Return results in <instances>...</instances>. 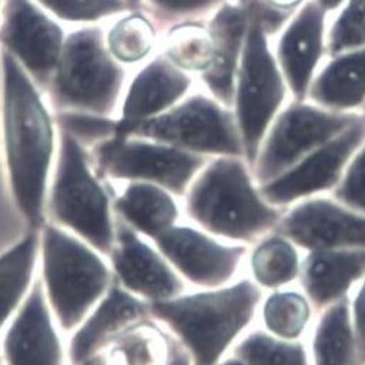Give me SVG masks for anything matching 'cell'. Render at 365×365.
<instances>
[{
  "mask_svg": "<svg viewBox=\"0 0 365 365\" xmlns=\"http://www.w3.org/2000/svg\"><path fill=\"white\" fill-rule=\"evenodd\" d=\"M5 149L11 191L35 230L45 222L53 158V130L32 84L5 53Z\"/></svg>",
  "mask_w": 365,
  "mask_h": 365,
  "instance_id": "6da1fadb",
  "label": "cell"
},
{
  "mask_svg": "<svg viewBox=\"0 0 365 365\" xmlns=\"http://www.w3.org/2000/svg\"><path fill=\"white\" fill-rule=\"evenodd\" d=\"M247 12V29L235 80L232 111L237 120L245 160L253 169L263 139L287 98V84L270 48L290 12L266 0H238Z\"/></svg>",
  "mask_w": 365,
  "mask_h": 365,
  "instance_id": "7a4b0ae2",
  "label": "cell"
},
{
  "mask_svg": "<svg viewBox=\"0 0 365 365\" xmlns=\"http://www.w3.org/2000/svg\"><path fill=\"white\" fill-rule=\"evenodd\" d=\"M187 212L205 231L240 242L274 232L284 212L255 187L252 169L238 156H218L202 168L187 194Z\"/></svg>",
  "mask_w": 365,
  "mask_h": 365,
  "instance_id": "3957f363",
  "label": "cell"
},
{
  "mask_svg": "<svg viewBox=\"0 0 365 365\" xmlns=\"http://www.w3.org/2000/svg\"><path fill=\"white\" fill-rule=\"evenodd\" d=\"M262 292L241 280L195 294L150 302L149 314L182 342L192 365H218L224 352L255 318Z\"/></svg>",
  "mask_w": 365,
  "mask_h": 365,
  "instance_id": "277c9868",
  "label": "cell"
},
{
  "mask_svg": "<svg viewBox=\"0 0 365 365\" xmlns=\"http://www.w3.org/2000/svg\"><path fill=\"white\" fill-rule=\"evenodd\" d=\"M39 232L41 282L58 327L73 332L111 287L104 255L51 221Z\"/></svg>",
  "mask_w": 365,
  "mask_h": 365,
  "instance_id": "5b68a950",
  "label": "cell"
},
{
  "mask_svg": "<svg viewBox=\"0 0 365 365\" xmlns=\"http://www.w3.org/2000/svg\"><path fill=\"white\" fill-rule=\"evenodd\" d=\"M46 211L51 222L76 234L108 256L115 240L110 198L93 173L77 139L63 136L55 173L49 180Z\"/></svg>",
  "mask_w": 365,
  "mask_h": 365,
  "instance_id": "8992f818",
  "label": "cell"
},
{
  "mask_svg": "<svg viewBox=\"0 0 365 365\" xmlns=\"http://www.w3.org/2000/svg\"><path fill=\"white\" fill-rule=\"evenodd\" d=\"M142 138L201 156L245 158L232 108L212 96L188 94L165 113L140 121L123 138Z\"/></svg>",
  "mask_w": 365,
  "mask_h": 365,
  "instance_id": "52a82bcc",
  "label": "cell"
},
{
  "mask_svg": "<svg viewBox=\"0 0 365 365\" xmlns=\"http://www.w3.org/2000/svg\"><path fill=\"white\" fill-rule=\"evenodd\" d=\"M362 115V113L327 110L307 100H293L274 117L260 146L252 169L259 187L269 184L303 158L334 140Z\"/></svg>",
  "mask_w": 365,
  "mask_h": 365,
  "instance_id": "ba28073f",
  "label": "cell"
},
{
  "mask_svg": "<svg viewBox=\"0 0 365 365\" xmlns=\"http://www.w3.org/2000/svg\"><path fill=\"white\" fill-rule=\"evenodd\" d=\"M98 162L114 179L149 182L184 197L208 159L149 139L113 136L98 149Z\"/></svg>",
  "mask_w": 365,
  "mask_h": 365,
  "instance_id": "9c48e42d",
  "label": "cell"
},
{
  "mask_svg": "<svg viewBox=\"0 0 365 365\" xmlns=\"http://www.w3.org/2000/svg\"><path fill=\"white\" fill-rule=\"evenodd\" d=\"M121 81L123 71L104 51L97 31H83L68 39L56 77V90L64 103L106 113L113 107Z\"/></svg>",
  "mask_w": 365,
  "mask_h": 365,
  "instance_id": "30bf717a",
  "label": "cell"
},
{
  "mask_svg": "<svg viewBox=\"0 0 365 365\" xmlns=\"http://www.w3.org/2000/svg\"><path fill=\"white\" fill-rule=\"evenodd\" d=\"M365 143V115L329 143L303 158L283 175L259 187L263 198L279 208L334 190L355 152Z\"/></svg>",
  "mask_w": 365,
  "mask_h": 365,
  "instance_id": "8fae6325",
  "label": "cell"
},
{
  "mask_svg": "<svg viewBox=\"0 0 365 365\" xmlns=\"http://www.w3.org/2000/svg\"><path fill=\"white\" fill-rule=\"evenodd\" d=\"M274 232L308 252L365 249V215L338 201L308 198L283 215Z\"/></svg>",
  "mask_w": 365,
  "mask_h": 365,
  "instance_id": "7c38bea8",
  "label": "cell"
},
{
  "mask_svg": "<svg viewBox=\"0 0 365 365\" xmlns=\"http://www.w3.org/2000/svg\"><path fill=\"white\" fill-rule=\"evenodd\" d=\"M153 241L176 272L207 289L231 282L247 253L245 246H224L195 228L182 225H173Z\"/></svg>",
  "mask_w": 365,
  "mask_h": 365,
  "instance_id": "4fadbf2b",
  "label": "cell"
},
{
  "mask_svg": "<svg viewBox=\"0 0 365 365\" xmlns=\"http://www.w3.org/2000/svg\"><path fill=\"white\" fill-rule=\"evenodd\" d=\"M328 14L307 0L277 34L274 55L293 100L305 101L325 56Z\"/></svg>",
  "mask_w": 365,
  "mask_h": 365,
  "instance_id": "5bb4252c",
  "label": "cell"
},
{
  "mask_svg": "<svg viewBox=\"0 0 365 365\" xmlns=\"http://www.w3.org/2000/svg\"><path fill=\"white\" fill-rule=\"evenodd\" d=\"M39 277L4 335L5 365H66V352Z\"/></svg>",
  "mask_w": 365,
  "mask_h": 365,
  "instance_id": "9a60e30c",
  "label": "cell"
},
{
  "mask_svg": "<svg viewBox=\"0 0 365 365\" xmlns=\"http://www.w3.org/2000/svg\"><path fill=\"white\" fill-rule=\"evenodd\" d=\"M108 256L120 286L148 303L173 299L185 290L162 253L125 222L115 227V240Z\"/></svg>",
  "mask_w": 365,
  "mask_h": 365,
  "instance_id": "2e32d148",
  "label": "cell"
},
{
  "mask_svg": "<svg viewBox=\"0 0 365 365\" xmlns=\"http://www.w3.org/2000/svg\"><path fill=\"white\" fill-rule=\"evenodd\" d=\"M149 314L148 302L120 284L107 290L86 319L71 332L68 358L71 365H81L101 351L121 332L142 322Z\"/></svg>",
  "mask_w": 365,
  "mask_h": 365,
  "instance_id": "e0dca14e",
  "label": "cell"
},
{
  "mask_svg": "<svg viewBox=\"0 0 365 365\" xmlns=\"http://www.w3.org/2000/svg\"><path fill=\"white\" fill-rule=\"evenodd\" d=\"M192 76L178 68L165 53L155 58L135 78L117 123L115 136L123 138L143 120L159 115L190 94Z\"/></svg>",
  "mask_w": 365,
  "mask_h": 365,
  "instance_id": "ac0fdd59",
  "label": "cell"
},
{
  "mask_svg": "<svg viewBox=\"0 0 365 365\" xmlns=\"http://www.w3.org/2000/svg\"><path fill=\"white\" fill-rule=\"evenodd\" d=\"M214 41V61L200 76L207 93L225 107L232 108L235 80L247 29V12L238 0L224 4L208 21Z\"/></svg>",
  "mask_w": 365,
  "mask_h": 365,
  "instance_id": "d6986e66",
  "label": "cell"
},
{
  "mask_svg": "<svg viewBox=\"0 0 365 365\" xmlns=\"http://www.w3.org/2000/svg\"><path fill=\"white\" fill-rule=\"evenodd\" d=\"M2 39L38 76L48 74L59 61L63 32L28 0H8Z\"/></svg>",
  "mask_w": 365,
  "mask_h": 365,
  "instance_id": "ffe728a7",
  "label": "cell"
},
{
  "mask_svg": "<svg viewBox=\"0 0 365 365\" xmlns=\"http://www.w3.org/2000/svg\"><path fill=\"white\" fill-rule=\"evenodd\" d=\"M302 283L319 311L345 297L356 280L365 277V249L314 250L300 264Z\"/></svg>",
  "mask_w": 365,
  "mask_h": 365,
  "instance_id": "44dd1931",
  "label": "cell"
},
{
  "mask_svg": "<svg viewBox=\"0 0 365 365\" xmlns=\"http://www.w3.org/2000/svg\"><path fill=\"white\" fill-rule=\"evenodd\" d=\"M308 90L307 101L341 113L365 108V48L328 56Z\"/></svg>",
  "mask_w": 365,
  "mask_h": 365,
  "instance_id": "7402d4cb",
  "label": "cell"
},
{
  "mask_svg": "<svg viewBox=\"0 0 365 365\" xmlns=\"http://www.w3.org/2000/svg\"><path fill=\"white\" fill-rule=\"evenodd\" d=\"M114 208L125 224L152 240L176 225L179 217L172 194L149 182H129Z\"/></svg>",
  "mask_w": 365,
  "mask_h": 365,
  "instance_id": "603a6c76",
  "label": "cell"
},
{
  "mask_svg": "<svg viewBox=\"0 0 365 365\" xmlns=\"http://www.w3.org/2000/svg\"><path fill=\"white\" fill-rule=\"evenodd\" d=\"M39 263V232H29L0 255V332L28 296Z\"/></svg>",
  "mask_w": 365,
  "mask_h": 365,
  "instance_id": "cb8c5ba5",
  "label": "cell"
},
{
  "mask_svg": "<svg viewBox=\"0 0 365 365\" xmlns=\"http://www.w3.org/2000/svg\"><path fill=\"white\" fill-rule=\"evenodd\" d=\"M315 365H358L348 296L324 309L314 336Z\"/></svg>",
  "mask_w": 365,
  "mask_h": 365,
  "instance_id": "d4e9b609",
  "label": "cell"
},
{
  "mask_svg": "<svg viewBox=\"0 0 365 365\" xmlns=\"http://www.w3.org/2000/svg\"><path fill=\"white\" fill-rule=\"evenodd\" d=\"M104 352L108 365H168L172 338L145 321L121 332Z\"/></svg>",
  "mask_w": 365,
  "mask_h": 365,
  "instance_id": "484cf974",
  "label": "cell"
},
{
  "mask_svg": "<svg viewBox=\"0 0 365 365\" xmlns=\"http://www.w3.org/2000/svg\"><path fill=\"white\" fill-rule=\"evenodd\" d=\"M166 58L188 74H204L214 61V41L207 22H185L169 29L165 52Z\"/></svg>",
  "mask_w": 365,
  "mask_h": 365,
  "instance_id": "4316f807",
  "label": "cell"
},
{
  "mask_svg": "<svg viewBox=\"0 0 365 365\" xmlns=\"http://www.w3.org/2000/svg\"><path fill=\"white\" fill-rule=\"evenodd\" d=\"M256 282L267 289L289 284L300 274V262L294 245L279 232L260 241L252 255Z\"/></svg>",
  "mask_w": 365,
  "mask_h": 365,
  "instance_id": "83f0119b",
  "label": "cell"
},
{
  "mask_svg": "<svg viewBox=\"0 0 365 365\" xmlns=\"http://www.w3.org/2000/svg\"><path fill=\"white\" fill-rule=\"evenodd\" d=\"M235 358L245 365H309L303 344L260 331L238 344Z\"/></svg>",
  "mask_w": 365,
  "mask_h": 365,
  "instance_id": "f1b7e54d",
  "label": "cell"
},
{
  "mask_svg": "<svg viewBox=\"0 0 365 365\" xmlns=\"http://www.w3.org/2000/svg\"><path fill=\"white\" fill-rule=\"evenodd\" d=\"M263 319L274 336L294 341L311 319L309 300L296 292H276L264 303Z\"/></svg>",
  "mask_w": 365,
  "mask_h": 365,
  "instance_id": "f546056e",
  "label": "cell"
},
{
  "mask_svg": "<svg viewBox=\"0 0 365 365\" xmlns=\"http://www.w3.org/2000/svg\"><path fill=\"white\" fill-rule=\"evenodd\" d=\"M113 55L123 63H138L146 58L155 45V29L142 15L121 19L108 35Z\"/></svg>",
  "mask_w": 365,
  "mask_h": 365,
  "instance_id": "4dcf8cb0",
  "label": "cell"
},
{
  "mask_svg": "<svg viewBox=\"0 0 365 365\" xmlns=\"http://www.w3.org/2000/svg\"><path fill=\"white\" fill-rule=\"evenodd\" d=\"M327 29L325 56L365 48V0H346Z\"/></svg>",
  "mask_w": 365,
  "mask_h": 365,
  "instance_id": "1f68e13d",
  "label": "cell"
},
{
  "mask_svg": "<svg viewBox=\"0 0 365 365\" xmlns=\"http://www.w3.org/2000/svg\"><path fill=\"white\" fill-rule=\"evenodd\" d=\"M155 16L170 28L185 22H207L231 0H148Z\"/></svg>",
  "mask_w": 365,
  "mask_h": 365,
  "instance_id": "d6a6232c",
  "label": "cell"
},
{
  "mask_svg": "<svg viewBox=\"0 0 365 365\" xmlns=\"http://www.w3.org/2000/svg\"><path fill=\"white\" fill-rule=\"evenodd\" d=\"M334 198L344 207L365 215V143L346 165L339 184L334 188Z\"/></svg>",
  "mask_w": 365,
  "mask_h": 365,
  "instance_id": "836d02e7",
  "label": "cell"
},
{
  "mask_svg": "<svg viewBox=\"0 0 365 365\" xmlns=\"http://www.w3.org/2000/svg\"><path fill=\"white\" fill-rule=\"evenodd\" d=\"M58 16L68 21H93L126 8L123 0H41Z\"/></svg>",
  "mask_w": 365,
  "mask_h": 365,
  "instance_id": "e575fe53",
  "label": "cell"
},
{
  "mask_svg": "<svg viewBox=\"0 0 365 365\" xmlns=\"http://www.w3.org/2000/svg\"><path fill=\"white\" fill-rule=\"evenodd\" d=\"M63 123L68 130V135L81 139H104L115 136L117 123L108 118L68 114L63 118Z\"/></svg>",
  "mask_w": 365,
  "mask_h": 365,
  "instance_id": "d590c367",
  "label": "cell"
},
{
  "mask_svg": "<svg viewBox=\"0 0 365 365\" xmlns=\"http://www.w3.org/2000/svg\"><path fill=\"white\" fill-rule=\"evenodd\" d=\"M351 319L355 334L358 365H365V280L352 303Z\"/></svg>",
  "mask_w": 365,
  "mask_h": 365,
  "instance_id": "8d00e7d4",
  "label": "cell"
},
{
  "mask_svg": "<svg viewBox=\"0 0 365 365\" xmlns=\"http://www.w3.org/2000/svg\"><path fill=\"white\" fill-rule=\"evenodd\" d=\"M267 4L274 6L276 9H280L283 12H290L294 14L297 8H300L307 0H266Z\"/></svg>",
  "mask_w": 365,
  "mask_h": 365,
  "instance_id": "74e56055",
  "label": "cell"
},
{
  "mask_svg": "<svg viewBox=\"0 0 365 365\" xmlns=\"http://www.w3.org/2000/svg\"><path fill=\"white\" fill-rule=\"evenodd\" d=\"M317 5H319L327 14H331L334 11H338L346 0H314Z\"/></svg>",
  "mask_w": 365,
  "mask_h": 365,
  "instance_id": "f35d334b",
  "label": "cell"
},
{
  "mask_svg": "<svg viewBox=\"0 0 365 365\" xmlns=\"http://www.w3.org/2000/svg\"><path fill=\"white\" fill-rule=\"evenodd\" d=\"M81 365H108V364H107V359L104 356V352L98 351L97 354H94L93 356L86 359Z\"/></svg>",
  "mask_w": 365,
  "mask_h": 365,
  "instance_id": "ab89813d",
  "label": "cell"
},
{
  "mask_svg": "<svg viewBox=\"0 0 365 365\" xmlns=\"http://www.w3.org/2000/svg\"><path fill=\"white\" fill-rule=\"evenodd\" d=\"M218 365H245V364H242L238 358H232V359H227Z\"/></svg>",
  "mask_w": 365,
  "mask_h": 365,
  "instance_id": "60d3db41",
  "label": "cell"
},
{
  "mask_svg": "<svg viewBox=\"0 0 365 365\" xmlns=\"http://www.w3.org/2000/svg\"><path fill=\"white\" fill-rule=\"evenodd\" d=\"M128 2H129L130 5H139L140 0H128Z\"/></svg>",
  "mask_w": 365,
  "mask_h": 365,
  "instance_id": "b9f144b4",
  "label": "cell"
},
{
  "mask_svg": "<svg viewBox=\"0 0 365 365\" xmlns=\"http://www.w3.org/2000/svg\"><path fill=\"white\" fill-rule=\"evenodd\" d=\"M0 365H5V362H4V358H2V355H0Z\"/></svg>",
  "mask_w": 365,
  "mask_h": 365,
  "instance_id": "7bdbcfd3",
  "label": "cell"
},
{
  "mask_svg": "<svg viewBox=\"0 0 365 365\" xmlns=\"http://www.w3.org/2000/svg\"><path fill=\"white\" fill-rule=\"evenodd\" d=\"M362 114H364V115H365V108H364V111H362Z\"/></svg>",
  "mask_w": 365,
  "mask_h": 365,
  "instance_id": "ee69618b",
  "label": "cell"
}]
</instances>
